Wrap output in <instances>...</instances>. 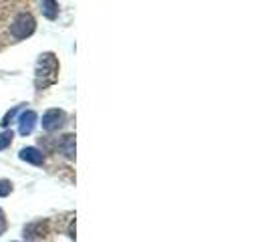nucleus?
<instances>
[{"label":"nucleus","mask_w":268,"mask_h":242,"mask_svg":"<svg viewBox=\"0 0 268 242\" xmlns=\"http://www.w3.org/2000/svg\"><path fill=\"white\" fill-rule=\"evenodd\" d=\"M34 85L36 89H47L49 85L57 83L59 79V61L53 53H42L36 61V69H34Z\"/></svg>","instance_id":"1"},{"label":"nucleus","mask_w":268,"mask_h":242,"mask_svg":"<svg viewBox=\"0 0 268 242\" xmlns=\"http://www.w3.org/2000/svg\"><path fill=\"white\" fill-rule=\"evenodd\" d=\"M34 29H36V23H34L33 14L20 12V14H16L12 18V23H10V36L16 38V40L27 38V36H31L34 33Z\"/></svg>","instance_id":"2"},{"label":"nucleus","mask_w":268,"mask_h":242,"mask_svg":"<svg viewBox=\"0 0 268 242\" xmlns=\"http://www.w3.org/2000/svg\"><path fill=\"white\" fill-rule=\"evenodd\" d=\"M67 123V115L61 109H49L47 113L42 115V129L53 134V131H59L63 125Z\"/></svg>","instance_id":"3"},{"label":"nucleus","mask_w":268,"mask_h":242,"mask_svg":"<svg viewBox=\"0 0 268 242\" xmlns=\"http://www.w3.org/2000/svg\"><path fill=\"white\" fill-rule=\"evenodd\" d=\"M18 123H20V125H18L20 136H31L33 129H34V125H36V113H34V111H22Z\"/></svg>","instance_id":"4"},{"label":"nucleus","mask_w":268,"mask_h":242,"mask_svg":"<svg viewBox=\"0 0 268 242\" xmlns=\"http://www.w3.org/2000/svg\"><path fill=\"white\" fill-rule=\"evenodd\" d=\"M18 158L22 162H27V164H33V166H42L44 162V153L36 147H25V149H20L18 153Z\"/></svg>","instance_id":"5"},{"label":"nucleus","mask_w":268,"mask_h":242,"mask_svg":"<svg viewBox=\"0 0 268 242\" xmlns=\"http://www.w3.org/2000/svg\"><path fill=\"white\" fill-rule=\"evenodd\" d=\"M59 147H61V151L65 153V158L75 160V136H73V134L63 136V139H61Z\"/></svg>","instance_id":"6"},{"label":"nucleus","mask_w":268,"mask_h":242,"mask_svg":"<svg viewBox=\"0 0 268 242\" xmlns=\"http://www.w3.org/2000/svg\"><path fill=\"white\" fill-rule=\"evenodd\" d=\"M40 8H42V14L49 20H55L59 16V2L57 0H40Z\"/></svg>","instance_id":"7"},{"label":"nucleus","mask_w":268,"mask_h":242,"mask_svg":"<svg viewBox=\"0 0 268 242\" xmlns=\"http://www.w3.org/2000/svg\"><path fill=\"white\" fill-rule=\"evenodd\" d=\"M44 234H47V222H42V220L33 222L25 228V236H29V238H38V236H44Z\"/></svg>","instance_id":"8"},{"label":"nucleus","mask_w":268,"mask_h":242,"mask_svg":"<svg viewBox=\"0 0 268 242\" xmlns=\"http://www.w3.org/2000/svg\"><path fill=\"white\" fill-rule=\"evenodd\" d=\"M12 138H14V134L8 129V131H2L0 134V149H6L10 143H12Z\"/></svg>","instance_id":"9"},{"label":"nucleus","mask_w":268,"mask_h":242,"mask_svg":"<svg viewBox=\"0 0 268 242\" xmlns=\"http://www.w3.org/2000/svg\"><path fill=\"white\" fill-rule=\"evenodd\" d=\"M12 192V182L10 180H0V198H4Z\"/></svg>","instance_id":"10"},{"label":"nucleus","mask_w":268,"mask_h":242,"mask_svg":"<svg viewBox=\"0 0 268 242\" xmlns=\"http://www.w3.org/2000/svg\"><path fill=\"white\" fill-rule=\"evenodd\" d=\"M18 111H20V105H18V107H14V109H12V111H8V113L4 115V119H2V121H0V125H2V127H8V123H10L12 119H14V115H16Z\"/></svg>","instance_id":"11"},{"label":"nucleus","mask_w":268,"mask_h":242,"mask_svg":"<svg viewBox=\"0 0 268 242\" xmlns=\"http://www.w3.org/2000/svg\"><path fill=\"white\" fill-rule=\"evenodd\" d=\"M4 228H6V220H4V214H2V210H0V234L4 232Z\"/></svg>","instance_id":"12"}]
</instances>
